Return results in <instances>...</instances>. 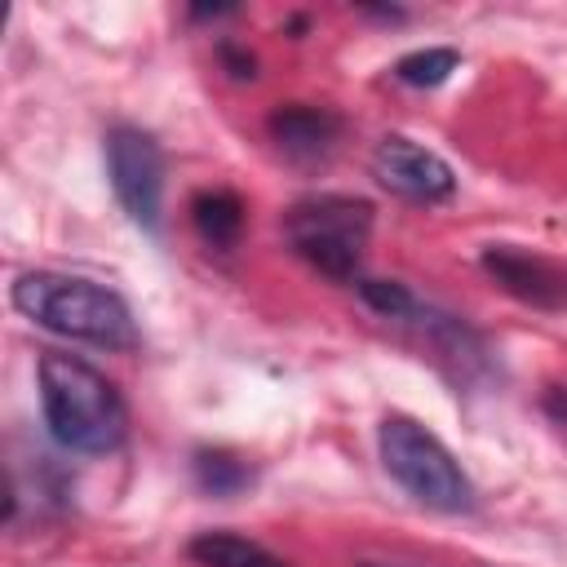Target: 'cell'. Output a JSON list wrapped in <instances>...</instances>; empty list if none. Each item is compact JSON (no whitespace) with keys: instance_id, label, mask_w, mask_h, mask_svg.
Masks as SVG:
<instances>
[{"instance_id":"cell-1","label":"cell","mask_w":567,"mask_h":567,"mask_svg":"<svg viewBox=\"0 0 567 567\" xmlns=\"http://www.w3.org/2000/svg\"><path fill=\"white\" fill-rule=\"evenodd\" d=\"M35 381H40V412L58 447L80 456H106L124 443L128 408L106 372H97L80 354L44 350Z\"/></svg>"},{"instance_id":"cell-2","label":"cell","mask_w":567,"mask_h":567,"mask_svg":"<svg viewBox=\"0 0 567 567\" xmlns=\"http://www.w3.org/2000/svg\"><path fill=\"white\" fill-rule=\"evenodd\" d=\"M9 301L35 328L58 332L66 341H84L97 350H133L137 346V319H133L128 301L97 279L31 270V275L13 279Z\"/></svg>"},{"instance_id":"cell-3","label":"cell","mask_w":567,"mask_h":567,"mask_svg":"<svg viewBox=\"0 0 567 567\" xmlns=\"http://www.w3.org/2000/svg\"><path fill=\"white\" fill-rule=\"evenodd\" d=\"M377 452L385 474L425 509L439 514H470L478 505V487L474 478L461 470V461L447 452V443L425 430L412 416H385L377 425Z\"/></svg>"},{"instance_id":"cell-4","label":"cell","mask_w":567,"mask_h":567,"mask_svg":"<svg viewBox=\"0 0 567 567\" xmlns=\"http://www.w3.org/2000/svg\"><path fill=\"white\" fill-rule=\"evenodd\" d=\"M288 248L310 261L319 275L337 284H354L368 239H372V204L359 195H310L284 213Z\"/></svg>"},{"instance_id":"cell-5","label":"cell","mask_w":567,"mask_h":567,"mask_svg":"<svg viewBox=\"0 0 567 567\" xmlns=\"http://www.w3.org/2000/svg\"><path fill=\"white\" fill-rule=\"evenodd\" d=\"M106 177L128 221L142 226L146 235H159L164 230V146L137 124H115L106 133Z\"/></svg>"},{"instance_id":"cell-6","label":"cell","mask_w":567,"mask_h":567,"mask_svg":"<svg viewBox=\"0 0 567 567\" xmlns=\"http://www.w3.org/2000/svg\"><path fill=\"white\" fill-rule=\"evenodd\" d=\"M372 177L390 195H399L408 204H443V199L456 195L452 164L439 151L412 142L403 133H390V137L377 142V151H372Z\"/></svg>"},{"instance_id":"cell-7","label":"cell","mask_w":567,"mask_h":567,"mask_svg":"<svg viewBox=\"0 0 567 567\" xmlns=\"http://www.w3.org/2000/svg\"><path fill=\"white\" fill-rule=\"evenodd\" d=\"M478 266L523 306L536 310H567V270L540 252L514 248V244H487L478 252Z\"/></svg>"},{"instance_id":"cell-8","label":"cell","mask_w":567,"mask_h":567,"mask_svg":"<svg viewBox=\"0 0 567 567\" xmlns=\"http://www.w3.org/2000/svg\"><path fill=\"white\" fill-rule=\"evenodd\" d=\"M266 128H270V142L288 159H301V164L328 159L341 142V115L328 106H301V102L279 106V111H270Z\"/></svg>"},{"instance_id":"cell-9","label":"cell","mask_w":567,"mask_h":567,"mask_svg":"<svg viewBox=\"0 0 567 567\" xmlns=\"http://www.w3.org/2000/svg\"><path fill=\"white\" fill-rule=\"evenodd\" d=\"M190 221L199 230L204 244H213L217 252H230L244 235V199L226 186H213V190H199L190 199Z\"/></svg>"},{"instance_id":"cell-10","label":"cell","mask_w":567,"mask_h":567,"mask_svg":"<svg viewBox=\"0 0 567 567\" xmlns=\"http://www.w3.org/2000/svg\"><path fill=\"white\" fill-rule=\"evenodd\" d=\"M186 554L199 563V567H288L279 554H270L266 545L239 536V532H199Z\"/></svg>"},{"instance_id":"cell-11","label":"cell","mask_w":567,"mask_h":567,"mask_svg":"<svg viewBox=\"0 0 567 567\" xmlns=\"http://www.w3.org/2000/svg\"><path fill=\"white\" fill-rule=\"evenodd\" d=\"M190 470H195V483L208 496H235V492H244L252 483L248 461H239L235 452H221V447H199Z\"/></svg>"},{"instance_id":"cell-12","label":"cell","mask_w":567,"mask_h":567,"mask_svg":"<svg viewBox=\"0 0 567 567\" xmlns=\"http://www.w3.org/2000/svg\"><path fill=\"white\" fill-rule=\"evenodd\" d=\"M456 66H461L456 49H412L394 62V80L408 89H439Z\"/></svg>"},{"instance_id":"cell-13","label":"cell","mask_w":567,"mask_h":567,"mask_svg":"<svg viewBox=\"0 0 567 567\" xmlns=\"http://www.w3.org/2000/svg\"><path fill=\"white\" fill-rule=\"evenodd\" d=\"M354 292H359L381 319H399V323H403V319L412 315V306L421 301L408 284H399V279H368V275L354 279Z\"/></svg>"},{"instance_id":"cell-14","label":"cell","mask_w":567,"mask_h":567,"mask_svg":"<svg viewBox=\"0 0 567 567\" xmlns=\"http://www.w3.org/2000/svg\"><path fill=\"white\" fill-rule=\"evenodd\" d=\"M221 58H226V66H230V75H252V58H244V53H235L230 44H221Z\"/></svg>"},{"instance_id":"cell-15","label":"cell","mask_w":567,"mask_h":567,"mask_svg":"<svg viewBox=\"0 0 567 567\" xmlns=\"http://www.w3.org/2000/svg\"><path fill=\"white\" fill-rule=\"evenodd\" d=\"M354 567H403V563H372V558H363V563H354Z\"/></svg>"}]
</instances>
